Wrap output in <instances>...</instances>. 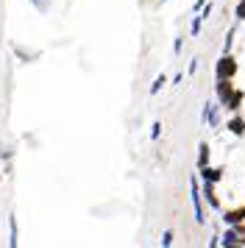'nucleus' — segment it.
<instances>
[{
	"mask_svg": "<svg viewBox=\"0 0 245 248\" xmlns=\"http://www.w3.org/2000/svg\"><path fill=\"white\" fill-rule=\"evenodd\" d=\"M203 6H206V0H195V3H192V14H200Z\"/></svg>",
	"mask_w": 245,
	"mask_h": 248,
	"instance_id": "nucleus-20",
	"label": "nucleus"
},
{
	"mask_svg": "<svg viewBox=\"0 0 245 248\" xmlns=\"http://www.w3.org/2000/svg\"><path fill=\"white\" fill-rule=\"evenodd\" d=\"M187 73H189V76H195V73H198V59H192V62H189Z\"/></svg>",
	"mask_w": 245,
	"mask_h": 248,
	"instance_id": "nucleus-22",
	"label": "nucleus"
},
{
	"mask_svg": "<svg viewBox=\"0 0 245 248\" xmlns=\"http://www.w3.org/2000/svg\"><path fill=\"white\" fill-rule=\"evenodd\" d=\"M237 229H240V234H243V237H245V223H243V226H237Z\"/></svg>",
	"mask_w": 245,
	"mask_h": 248,
	"instance_id": "nucleus-23",
	"label": "nucleus"
},
{
	"mask_svg": "<svg viewBox=\"0 0 245 248\" xmlns=\"http://www.w3.org/2000/svg\"><path fill=\"white\" fill-rule=\"evenodd\" d=\"M181 47H184V39L178 36L176 42H173V53H176V56H178V53H181Z\"/></svg>",
	"mask_w": 245,
	"mask_h": 248,
	"instance_id": "nucleus-21",
	"label": "nucleus"
},
{
	"mask_svg": "<svg viewBox=\"0 0 245 248\" xmlns=\"http://www.w3.org/2000/svg\"><path fill=\"white\" fill-rule=\"evenodd\" d=\"M31 3L39 9V12H47V9H50V0H31Z\"/></svg>",
	"mask_w": 245,
	"mask_h": 248,
	"instance_id": "nucleus-18",
	"label": "nucleus"
},
{
	"mask_svg": "<svg viewBox=\"0 0 245 248\" xmlns=\"http://www.w3.org/2000/svg\"><path fill=\"white\" fill-rule=\"evenodd\" d=\"M200 192H203V201H206V206H212V209H220V198L214 195V184H212V181L200 179Z\"/></svg>",
	"mask_w": 245,
	"mask_h": 248,
	"instance_id": "nucleus-5",
	"label": "nucleus"
},
{
	"mask_svg": "<svg viewBox=\"0 0 245 248\" xmlns=\"http://www.w3.org/2000/svg\"><path fill=\"white\" fill-rule=\"evenodd\" d=\"M189 198H192V209H195V223L203 226L206 223V201H203V192H200V176H189Z\"/></svg>",
	"mask_w": 245,
	"mask_h": 248,
	"instance_id": "nucleus-1",
	"label": "nucleus"
},
{
	"mask_svg": "<svg viewBox=\"0 0 245 248\" xmlns=\"http://www.w3.org/2000/svg\"><path fill=\"white\" fill-rule=\"evenodd\" d=\"M223 223L226 226H243L245 223V203L237 206V209H226V212H223Z\"/></svg>",
	"mask_w": 245,
	"mask_h": 248,
	"instance_id": "nucleus-6",
	"label": "nucleus"
},
{
	"mask_svg": "<svg viewBox=\"0 0 245 248\" xmlns=\"http://www.w3.org/2000/svg\"><path fill=\"white\" fill-rule=\"evenodd\" d=\"M220 246H226V248L243 246V234H240V229H237V226H229V229L220 234Z\"/></svg>",
	"mask_w": 245,
	"mask_h": 248,
	"instance_id": "nucleus-7",
	"label": "nucleus"
},
{
	"mask_svg": "<svg viewBox=\"0 0 245 248\" xmlns=\"http://www.w3.org/2000/svg\"><path fill=\"white\" fill-rule=\"evenodd\" d=\"M243 101H245V92L240 90V87H234V92H231V95H229V98H226V101L220 103V106L226 109V112L237 114L240 109H243Z\"/></svg>",
	"mask_w": 245,
	"mask_h": 248,
	"instance_id": "nucleus-4",
	"label": "nucleus"
},
{
	"mask_svg": "<svg viewBox=\"0 0 245 248\" xmlns=\"http://www.w3.org/2000/svg\"><path fill=\"white\" fill-rule=\"evenodd\" d=\"M200 123H203V125H212V128L217 131V125H220V114H217V103H214V101H206V103H203Z\"/></svg>",
	"mask_w": 245,
	"mask_h": 248,
	"instance_id": "nucleus-3",
	"label": "nucleus"
},
{
	"mask_svg": "<svg viewBox=\"0 0 245 248\" xmlns=\"http://www.w3.org/2000/svg\"><path fill=\"white\" fill-rule=\"evenodd\" d=\"M237 20H243V23H245V0L237 3Z\"/></svg>",
	"mask_w": 245,
	"mask_h": 248,
	"instance_id": "nucleus-19",
	"label": "nucleus"
},
{
	"mask_svg": "<svg viewBox=\"0 0 245 248\" xmlns=\"http://www.w3.org/2000/svg\"><path fill=\"white\" fill-rule=\"evenodd\" d=\"M200 28H203V14H192V23H189V34L198 39Z\"/></svg>",
	"mask_w": 245,
	"mask_h": 248,
	"instance_id": "nucleus-13",
	"label": "nucleus"
},
{
	"mask_svg": "<svg viewBox=\"0 0 245 248\" xmlns=\"http://www.w3.org/2000/svg\"><path fill=\"white\" fill-rule=\"evenodd\" d=\"M229 131H231L234 137H243L245 134V117H240V114H234L231 120H229V125H226Z\"/></svg>",
	"mask_w": 245,
	"mask_h": 248,
	"instance_id": "nucleus-10",
	"label": "nucleus"
},
{
	"mask_svg": "<svg viewBox=\"0 0 245 248\" xmlns=\"http://www.w3.org/2000/svg\"><path fill=\"white\" fill-rule=\"evenodd\" d=\"M223 173H226V170L220 168V165H217V168H214V165H206V168H198V176L203 181H212V184H217V181L223 179Z\"/></svg>",
	"mask_w": 245,
	"mask_h": 248,
	"instance_id": "nucleus-8",
	"label": "nucleus"
},
{
	"mask_svg": "<svg viewBox=\"0 0 245 248\" xmlns=\"http://www.w3.org/2000/svg\"><path fill=\"white\" fill-rule=\"evenodd\" d=\"M234 50V28L226 34V45H223V53H231Z\"/></svg>",
	"mask_w": 245,
	"mask_h": 248,
	"instance_id": "nucleus-14",
	"label": "nucleus"
},
{
	"mask_svg": "<svg viewBox=\"0 0 245 248\" xmlns=\"http://www.w3.org/2000/svg\"><path fill=\"white\" fill-rule=\"evenodd\" d=\"M165 87H167V76L162 73V76H156L153 84H151V98H153V95H159V92L165 90Z\"/></svg>",
	"mask_w": 245,
	"mask_h": 248,
	"instance_id": "nucleus-12",
	"label": "nucleus"
},
{
	"mask_svg": "<svg viewBox=\"0 0 245 248\" xmlns=\"http://www.w3.org/2000/svg\"><path fill=\"white\" fill-rule=\"evenodd\" d=\"M159 243H162V246H165V248H170V246H173V243H176V234H173V232H165V234H162V240H159Z\"/></svg>",
	"mask_w": 245,
	"mask_h": 248,
	"instance_id": "nucleus-16",
	"label": "nucleus"
},
{
	"mask_svg": "<svg viewBox=\"0 0 245 248\" xmlns=\"http://www.w3.org/2000/svg\"><path fill=\"white\" fill-rule=\"evenodd\" d=\"M9 226H11V237H9V246H17V243H20V240H17V220L11 217V220H9Z\"/></svg>",
	"mask_w": 245,
	"mask_h": 248,
	"instance_id": "nucleus-15",
	"label": "nucleus"
},
{
	"mask_svg": "<svg viewBox=\"0 0 245 248\" xmlns=\"http://www.w3.org/2000/svg\"><path fill=\"white\" fill-rule=\"evenodd\" d=\"M159 137H162V123H159V120H156V123L151 125V140H153V142H156V140H159Z\"/></svg>",
	"mask_w": 245,
	"mask_h": 248,
	"instance_id": "nucleus-17",
	"label": "nucleus"
},
{
	"mask_svg": "<svg viewBox=\"0 0 245 248\" xmlns=\"http://www.w3.org/2000/svg\"><path fill=\"white\" fill-rule=\"evenodd\" d=\"M214 92H217V103H223L229 95L234 92V78H217L214 84Z\"/></svg>",
	"mask_w": 245,
	"mask_h": 248,
	"instance_id": "nucleus-9",
	"label": "nucleus"
},
{
	"mask_svg": "<svg viewBox=\"0 0 245 248\" xmlns=\"http://www.w3.org/2000/svg\"><path fill=\"white\" fill-rule=\"evenodd\" d=\"M209 159H212L209 142H200V145H198V168H206V165H209Z\"/></svg>",
	"mask_w": 245,
	"mask_h": 248,
	"instance_id": "nucleus-11",
	"label": "nucleus"
},
{
	"mask_svg": "<svg viewBox=\"0 0 245 248\" xmlns=\"http://www.w3.org/2000/svg\"><path fill=\"white\" fill-rule=\"evenodd\" d=\"M237 73H240V62L231 53H223L214 64V78H234Z\"/></svg>",
	"mask_w": 245,
	"mask_h": 248,
	"instance_id": "nucleus-2",
	"label": "nucleus"
}]
</instances>
